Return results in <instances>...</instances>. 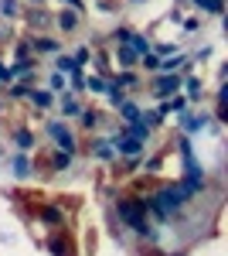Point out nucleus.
I'll return each instance as SVG.
<instances>
[{
  "mask_svg": "<svg viewBox=\"0 0 228 256\" xmlns=\"http://www.w3.org/2000/svg\"><path fill=\"white\" fill-rule=\"evenodd\" d=\"M191 205L194 202L181 192L177 181L174 184H160V188H153L150 195H143V212L153 216L157 222H181V218L188 216Z\"/></svg>",
  "mask_w": 228,
  "mask_h": 256,
  "instance_id": "1",
  "label": "nucleus"
},
{
  "mask_svg": "<svg viewBox=\"0 0 228 256\" xmlns=\"http://www.w3.org/2000/svg\"><path fill=\"white\" fill-rule=\"evenodd\" d=\"M41 134L51 140V147H55V150H65V154L78 158V150H82V140H78V130L72 126V123H68V120L48 116L44 123H41Z\"/></svg>",
  "mask_w": 228,
  "mask_h": 256,
  "instance_id": "2",
  "label": "nucleus"
},
{
  "mask_svg": "<svg viewBox=\"0 0 228 256\" xmlns=\"http://www.w3.org/2000/svg\"><path fill=\"white\" fill-rule=\"evenodd\" d=\"M174 123H177V134H181V137H191V140L205 137V134H218V130H222V126L215 123V116L205 113V110H184Z\"/></svg>",
  "mask_w": 228,
  "mask_h": 256,
  "instance_id": "3",
  "label": "nucleus"
},
{
  "mask_svg": "<svg viewBox=\"0 0 228 256\" xmlns=\"http://www.w3.org/2000/svg\"><path fill=\"white\" fill-rule=\"evenodd\" d=\"M3 164H7L10 178H17V181H31V178H38V160L31 158V154L7 150V154H3Z\"/></svg>",
  "mask_w": 228,
  "mask_h": 256,
  "instance_id": "4",
  "label": "nucleus"
},
{
  "mask_svg": "<svg viewBox=\"0 0 228 256\" xmlns=\"http://www.w3.org/2000/svg\"><path fill=\"white\" fill-rule=\"evenodd\" d=\"M181 82H184L181 72H174V76H150V99L153 102L174 99L177 92H181Z\"/></svg>",
  "mask_w": 228,
  "mask_h": 256,
  "instance_id": "5",
  "label": "nucleus"
},
{
  "mask_svg": "<svg viewBox=\"0 0 228 256\" xmlns=\"http://www.w3.org/2000/svg\"><path fill=\"white\" fill-rule=\"evenodd\" d=\"M20 20L27 24V34H48L55 28V14L44 10V7H24Z\"/></svg>",
  "mask_w": 228,
  "mask_h": 256,
  "instance_id": "6",
  "label": "nucleus"
},
{
  "mask_svg": "<svg viewBox=\"0 0 228 256\" xmlns=\"http://www.w3.org/2000/svg\"><path fill=\"white\" fill-rule=\"evenodd\" d=\"M7 140H10V147L20 150V154H31V150L38 147V134H34L27 123H14V126L7 130Z\"/></svg>",
  "mask_w": 228,
  "mask_h": 256,
  "instance_id": "7",
  "label": "nucleus"
},
{
  "mask_svg": "<svg viewBox=\"0 0 228 256\" xmlns=\"http://www.w3.org/2000/svg\"><path fill=\"white\" fill-rule=\"evenodd\" d=\"M31 38V52H34V58H55L65 52V41L55 38V34H27Z\"/></svg>",
  "mask_w": 228,
  "mask_h": 256,
  "instance_id": "8",
  "label": "nucleus"
},
{
  "mask_svg": "<svg viewBox=\"0 0 228 256\" xmlns=\"http://www.w3.org/2000/svg\"><path fill=\"white\" fill-rule=\"evenodd\" d=\"M85 154L99 164H116V147L113 140L106 137V134H99V137H89V147H85Z\"/></svg>",
  "mask_w": 228,
  "mask_h": 256,
  "instance_id": "9",
  "label": "nucleus"
},
{
  "mask_svg": "<svg viewBox=\"0 0 228 256\" xmlns=\"http://www.w3.org/2000/svg\"><path fill=\"white\" fill-rule=\"evenodd\" d=\"M181 96L188 99V106H205V79L201 76H184V82H181Z\"/></svg>",
  "mask_w": 228,
  "mask_h": 256,
  "instance_id": "10",
  "label": "nucleus"
},
{
  "mask_svg": "<svg viewBox=\"0 0 228 256\" xmlns=\"http://www.w3.org/2000/svg\"><path fill=\"white\" fill-rule=\"evenodd\" d=\"M55 110H58V116L61 120H78V113L85 110V102H82V96H72V92H61V96L55 99Z\"/></svg>",
  "mask_w": 228,
  "mask_h": 256,
  "instance_id": "11",
  "label": "nucleus"
},
{
  "mask_svg": "<svg viewBox=\"0 0 228 256\" xmlns=\"http://www.w3.org/2000/svg\"><path fill=\"white\" fill-rule=\"evenodd\" d=\"M38 218L48 226V229H65V208L58 205V202H44V205H38Z\"/></svg>",
  "mask_w": 228,
  "mask_h": 256,
  "instance_id": "12",
  "label": "nucleus"
},
{
  "mask_svg": "<svg viewBox=\"0 0 228 256\" xmlns=\"http://www.w3.org/2000/svg\"><path fill=\"white\" fill-rule=\"evenodd\" d=\"M75 164H78V158L65 154V150H55V147L48 150V171H51V174H72Z\"/></svg>",
  "mask_w": 228,
  "mask_h": 256,
  "instance_id": "13",
  "label": "nucleus"
},
{
  "mask_svg": "<svg viewBox=\"0 0 228 256\" xmlns=\"http://www.w3.org/2000/svg\"><path fill=\"white\" fill-rule=\"evenodd\" d=\"M102 120H106V110H99V106H85V110L78 113V130L92 134V130L102 126Z\"/></svg>",
  "mask_w": 228,
  "mask_h": 256,
  "instance_id": "14",
  "label": "nucleus"
},
{
  "mask_svg": "<svg viewBox=\"0 0 228 256\" xmlns=\"http://www.w3.org/2000/svg\"><path fill=\"white\" fill-rule=\"evenodd\" d=\"M55 28L61 31V34H75L78 28H82V14H75V10H55Z\"/></svg>",
  "mask_w": 228,
  "mask_h": 256,
  "instance_id": "15",
  "label": "nucleus"
},
{
  "mask_svg": "<svg viewBox=\"0 0 228 256\" xmlns=\"http://www.w3.org/2000/svg\"><path fill=\"white\" fill-rule=\"evenodd\" d=\"M113 86H119L126 96H133L136 89L143 86V79H140V72H136V68H123V72H116V76H113Z\"/></svg>",
  "mask_w": 228,
  "mask_h": 256,
  "instance_id": "16",
  "label": "nucleus"
},
{
  "mask_svg": "<svg viewBox=\"0 0 228 256\" xmlns=\"http://www.w3.org/2000/svg\"><path fill=\"white\" fill-rule=\"evenodd\" d=\"M55 99H58L55 92H48V89H38V86L27 92V102H31L38 113H51V110H55Z\"/></svg>",
  "mask_w": 228,
  "mask_h": 256,
  "instance_id": "17",
  "label": "nucleus"
},
{
  "mask_svg": "<svg viewBox=\"0 0 228 256\" xmlns=\"http://www.w3.org/2000/svg\"><path fill=\"white\" fill-rule=\"evenodd\" d=\"M140 113H143V102L136 96H126L119 106H116V116L123 120V123H133V120H140Z\"/></svg>",
  "mask_w": 228,
  "mask_h": 256,
  "instance_id": "18",
  "label": "nucleus"
},
{
  "mask_svg": "<svg viewBox=\"0 0 228 256\" xmlns=\"http://www.w3.org/2000/svg\"><path fill=\"white\" fill-rule=\"evenodd\" d=\"M136 62L140 58H136L126 44H113V65L119 68V72H123V68H136Z\"/></svg>",
  "mask_w": 228,
  "mask_h": 256,
  "instance_id": "19",
  "label": "nucleus"
},
{
  "mask_svg": "<svg viewBox=\"0 0 228 256\" xmlns=\"http://www.w3.org/2000/svg\"><path fill=\"white\" fill-rule=\"evenodd\" d=\"M48 250H51V256H75V253H72V246H68V239H65V229H55V232H51Z\"/></svg>",
  "mask_w": 228,
  "mask_h": 256,
  "instance_id": "20",
  "label": "nucleus"
},
{
  "mask_svg": "<svg viewBox=\"0 0 228 256\" xmlns=\"http://www.w3.org/2000/svg\"><path fill=\"white\" fill-rule=\"evenodd\" d=\"M34 52H31V38L27 34H17V38L10 41V62H20V58H31Z\"/></svg>",
  "mask_w": 228,
  "mask_h": 256,
  "instance_id": "21",
  "label": "nucleus"
},
{
  "mask_svg": "<svg viewBox=\"0 0 228 256\" xmlns=\"http://www.w3.org/2000/svg\"><path fill=\"white\" fill-rule=\"evenodd\" d=\"M20 14H24V4L20 0H0V20L14 24V20H20Z\"/></svg>",
  "mask_w": 228,
  "mask_h": 256,
  "instance_id": "22",
  "label": "nucleus"
},
{
  "mask_svg": "<svg viewBox=\"0 0 228 256\" xmlns=\"http://www.w3.org/2000/svg\"><path fill=\"white\" fill-rule=\"evenodd\" d=\"M130 52H133L136 58H143L147 52L153 48V41H150V34H143V31H133V38H130V44H126Z\"/></svg>",
  "mask_w": 228,
  "mask_h": 256,
  "instance_id": "23",
  "label": "nucleus"
},
{
  "mask_svg": "<svg viewBox=\"0 0 228 256\" xmlns=\"http://www.w3.org/2000/svg\"><path fill=\"white\" fill-rule=\"evenodd\" d=\"M109 82H113V79H106V76H95V72H85V92H92V96H106Z\"/></svg>",
  "mask_w": 228,
  "mask_h": 256,
  "instance_id": "24",
  "label": "nucleus"
},
{
  "mask_svg": "<svg viewBox=\"0 0 228 256\" xmlns=\"http://www.w3.org/2000/svg\"><path fill=\"white\" fill-rule=\"evenodd\" d=\"M191 7H198L201 14H211V18H225V4H215V0H184Z\"/></svg>",
  "mask_w": 228,
  "mask_h": 256,
  "instance_id": "25",
  "label": "nucleus"
},
{
  "mask_svg": "<svg viewBox=\"0 0 228 256\" xmlns=\"http://www.w3.org/2000/svg\"><path fill=\"white\" fill-rule=\"evenodd\" d=\"M34 86H24V82H10L7 86V92H3V99H10V102H27V92H31Z\"/></svg>",
  "mask_w": 228,
  "mask_h": 256,
  "instance_id": "26",
  "label": "nucleus"
},
{
  "mask_svg": "<svg viewBox=\"0 0 228 256\" xmlns=\"http://www.w3.org/2000/svg\"><path fill=\"white\" fill-rule=\"evenodd\" d=\"M44 82H48L44 89H48V92H55V96H61V92H68V79H65V76H58L55 68H51V72L44 76Z\"/></svg>",
  "mask_w": 228,
  "mask_h": 256,
  "instance_id": "27",
  "label": "nucleus"
},
{
  "mask_svg": "<svg viewBox=\"0 0 228 256\" xmlns=\"http://www.w3.org/2000/svg\"><path fill=\"white\" fill-rule=\"evenodd\" d=\"M133 31H136V28H130V24H116L113 34H109V44H130Z\"/></svg>",
  "mask_w": 228,
  "mask_h": 256,
  "instance_id": "28",
  "label": "nucleus"
},
{
  "mask_svg": "<svg viewBox=\"0 0 228 256\" xmlns=\"http://www.w3.org/2000/svg\"><path fill=\"white\" fill-rule=\"evenodd\" d=\"M136 72H147V76H157V72H160V58H157L153 52H147L143 58L136 62Z\"/></svg>",
  "mask_w": 228,
  "mask_h": 256,
  "instance_id": "29",
  "label": "nucleus"
},
{
  "mask_svg": "<svg viewBox=\"0 0 228 256\" xmlns=\"http://www.w3.org/2000/svg\"><path fill=\"white\" fill-rule=\"evenodd\" d=\"M150 52L157 58H167V55H177V52H181V44H177V41H153Z\"/></svg>",
  "mask_w": 228,
  "mask_h": 256,
  "instance_id": "30",
  "label": "nucleus"
},
{
  "mask_svg": "<svg viewBox=\"0 0 228 256\" xmlns=\"http://www.w3.org/2000/svg\"><path fill=\"white\" fill-rule=\"evenodd\" d=\"M123 99H126V92H123L119 86H113V82H109V89H106V110H113V113H116V106H119Z\"/></svg>",
  "mask_w": 228,
  "mask_h": 256,
  "instance_id": "31",
  "label": "nucleus"
},
{
  "mask_svg": "<svg viewBox=\"0 0 228 256\" xmlns=\"http://www.w3.org/2000/svg\"><path fill=\"white\" fill-rule=\"evenodd\" d=\"M68 55H72L82 68H89V62H92V48H89V44H78V48H72V52H68Z\"/></svg>",
  "mask_w": 228,
  "mask_h": 256,
  "instance_id": "32",
  "label": "nucleus"
},
{
  "mask_svg": "<svg viewBox=\"0 0 228 256\" xmlns=\"http://www.w3.org/2000/svg\"><path fill=\"white\" fill-rule=\"evenodd\" d=\"M17 38L14 34V24H7V20H0V48H10V41Z\"/></svg>",
  "mask_w": 228,
  "mask_h": 256,
  "instance_id": "33",
  "label": "nucleus"
},
{
  "mask_svg": "<svg viewBox=\"0 0 228 256\" xmlns=\"http://www.w3.org/2000/svg\"><path fill=\"white\" fill-rule=\"evenodd\" d=\"M160 164H164V154H153L150 160L143 158V171H147V174H160Z\"/></svg>",
  "mask_w": 228,
  "mask_h": 256,
  "instance_id": "34",
  "label": "nucleus"
},
{
  "mask_svg": "<svg viewBox=\"0 0 228 256\" xmlns=\"http://www.w3.org/2000/svg\"><path fill=\"white\" fill-rule=\"evenodd\" d=\"M208 58H211V44H201V48L191 52V62H194V65H198V62H208Z\"/></svg>",
  "mask_w": 228,
  "mask_h": 256,
  "instance_id": "35",
  "label": "nucleus"
},
{
  "mask_svg": "<svg viewBox=\"0 0 228 256\" xmlns=\"http://www.w3.org/2000/svg\"><path fill=\"white\" fill-rule=\"evenodd\" d=\"M55 4H61L65 10H75V14H85V0H55Z\"/></svg>",
  "mask_w": 228,
  "mask_h": 256,
  "instance_id": "36",
  "label": "nucleus"
},
{
  "mask_svg": "<svg viewBox=\"0 0 228 256\" xmlns=\"http://www.w3.org/2000/svg\"><path fill=\"white\" fill-rule=\"evenodd\" d=\"M181 24H184V34H198L201 31V18H184Z\"/></svg>",
  "mask_w": 228,
  "mask_h": 256,
  "instance_id": "37",
  "label": "nucleus"
},
{
  "mask_svg": "<svg viewBox=\"0 0 228 256\" xmlns=\"http://www.w3.org/2000/svg\"><path fill=\"white\" fill-rule=\"evenodd\" d=\"M167 20H171V24H181V20H184V10H181V7H174L171 14H167Z\"/></svg>",
  "mask_w": 228,
  "mask_h": 256,
  "instance_id": "38",
  "label": "nucleus"
},
{
  "mask_svg": "<svg viewBox=\"0 0 228 256\" xmlns=\"http://www.w3.org/2000/svg\"><path fill=\"white\" fill-rule=\"evenodd\" d=\"M24 7H44V0H20Z\"/></svg>",
  "mask_w": 228,
  "mask_h": 256,
  "instance_id": "39",
  "label": "nucleus"
},
{
  "mask_svg": "<svg viewBox=\"0 0 228 256\" xmlns=\"http://www.w3.org/2000/svg\"><path fill=\"white\" fill-rule=\"evenodd\" d=\"M164 256H188V253H184V250H167Z\"/></svg>",
  "mask_w": 228,
  "mask_h": 256,
  "instance_id": "40",
  "label": "nucleus"
},
{
  "mask_svg": "<svg viewBox=\"0 0 228 256\" xmlns=\"http://www.w3.org/2000/svg\"><path fill=\"white\" fill-rule=\"evenodd\" d=\"M3 113H7V99L0 96V116H3Z\"/></svg>",
  "mask_w": 228,
  "mask_h": 256,
  "instance_id": "41",
  "label": "nucleus"
},
{
  "mask_svg": "<svg viewBox=\"0 0 228 256\" xmlns=\"http://www.w3.org/2000/svg\"><path fill=\"white\" fill-rule=\"evenodd\" d=\"M3 154H7V150H3V144H0V160H3Z\"/></svg>",
  "mask_w": 228,
  "mask_h": 256,
  "instance_id": "42",
  "label": "nucleus"
},
{
  "mask_svg": "<svg viewBox=\"0 0 228 256\" xmlns=\"http://www.w3.org/2000/svg\"><path fill=\"white\" fill-rule=\"evenodd\" d=\"M215 4H225V0H215Z\"/></svg>",
  "mask_w": 228,
  "mask_h": 256,
  "instance_id": "43",
  "label": "nucleus"
},
{
  "mask_svg": "<svg viewBox=\"0 0 228 256\" xmlns=\"http://www.w3.org/2000/svg\"><path fill=\"white\" fill-rule=\"evenodd\" d=\"M177 4H184V0H177Z\"/></svg>",
  "mask_w": 228,
  "mask_h": 256,
  "instance_id": "44",
  "label": "nucleus"
}]
</instances>
